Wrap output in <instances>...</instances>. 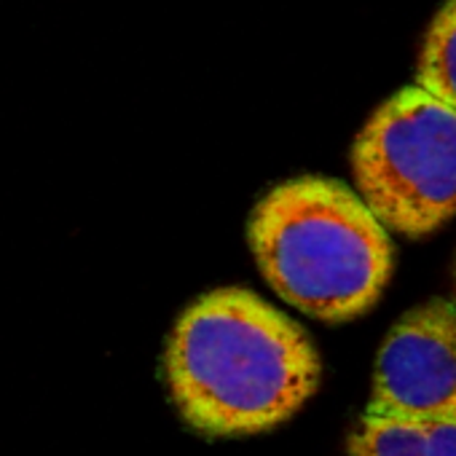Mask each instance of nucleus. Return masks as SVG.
<instances>
[{
	"label": "nucleus",
	"mask_w": 456,
	"mask_h": 456,
	"mask_svg": "<svg viewBox=\"0 0 456 456\" xmlns=\"http://www.w3.org/2000/svg\"><path fill=\"white\" fill-rule=\"evenodd\" d=\"M427 453L429 456H456V421L427 424Z\"/></svg>",
	"instance_id": "nucleus-7"
},
{
	"label": "nucleus",
	"mask_w": 456,
	"mask_h": 456,
	"mask_svg": "<svg viewBox=\"0 0 456 456\" xmlns=\"http://www.w3.org/2000/svg\"><path fill=\"white\" fill-rule=\"evenodd\" d=\"M453 288H456V264H453Z\"/></svg>",
	"instance_id": "nucleus-8"
},
{
	"label": "nucleus",
	"mask_w": 456,
	"mask_h": 456,
	"mask_svg": "<svg viewBox=\"0 0 456 456\" xmlns=\"http://www.w3.org/2000/svg\"><path fill=\"white\" fill-rule=\"evenodd\" d=\"M248 240L274 293L322 322L357 320L392 277L389 232L357 191L333 177L274 185L250 215Z\"/></svg>",
	"instance_id": "nucleus-2"
},
{
	"label": "nucleus",
	"mask_w": 456,
	"mask_h": 456,
	"mask_svg": "<svg viewBox=\"0 0 456 456\" xmlns=\"http://www.w3.org/2000/svg\"><path fill=\"white\" fill-rule=\"evenodd\" d=\"M349 456H429L427 424L365 413L346 443Z\"/></svg>",
	"instance_id": "nucleus-6"
},
{
	"label": "nucleus",
	"mask_w": 456,
	"mask_h": 456,
	"mask_svg": "<svg viewBox=\"0 0 456 456\" xmlns=\"http://www.w3.org/2000/svg\"><path fill=\"white\" fill-rule=\"evenodd\" d=\"M416 86L456 110V0H448L427 30Z\"/></svg>",
	"instance_id": "nucleus-5"
},
{
	"label": "nucleus",
	"mask_w": 456,
	"mask_h": 456,
	"mask_svg": "<svg viewBox=\"0 0 456 456\" xmlns=\"http://www.w3.org/2000/svg\"><path fill=\"white\" fill-rule=\"evenodd\" d=\"M164 381L196 432L258 435L288 421L314 395L320 354L306 330L261 296L220 288L175 322Z\"/></svg>",
	"instance_id": "nucleus-1"
},
{
	"label": "nucleus",
	"mask_w": 456,
	"mask_h": 456,
	"mask_svg": "<svg viewBox=\"0 0 456 456\" xmlns=\"http://www.w3.org/2000/svg\"><path fill=\"white\" fill-rule=\"evenodd\" d=\"M421 424L456 421V304L429 298L387 333L368 411Z\"/></svg>",
	"instance_id": "nucleus-4"
},
{
	"label": "nucleus",
	"mask_w": 456,
	"mask_h": 456,
	"mask_svg": "<svg viewBox=\"0 0 456 456\" xmlns=\"http://www.w3.org/2000/svg\"><path fill=\"white\" fill-rule=\"evenodd\" d=\"M357 196L400 237L421 240L456 217V110L419 86L400 89L352 148Z\"/></svg>",
	"instance_id": "nucleus-3"
}]
</instances>
